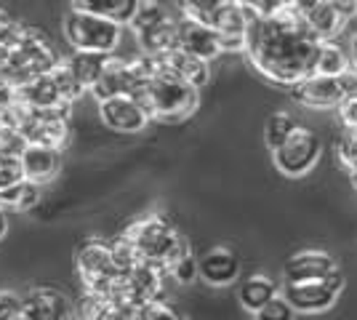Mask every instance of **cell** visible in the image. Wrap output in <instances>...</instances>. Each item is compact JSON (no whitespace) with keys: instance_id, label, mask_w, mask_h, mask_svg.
I'll return each instance as SVG.
<instances>
[{"instance_id":"obj_1","label":"cell","mask_w":357,"mask_h":320,"mask_svg":"<svg viewBox=\"0 0 357 320\" xmlns=\"http://www.w3.org/2000/svg\"><path fill=\"white\" fill-rule=\"evenodd\" d=\"M323 40L304 22L296 6L283 3L272 16H253L245 51L259 73L275 83L296 86L314 75Z\"/></svg>"},{"instance_id":"obj_2","label":"cell","mask_w":357,"mask_h":320,"mask_svg":"<svg viewBox=\"0 0 357 320\" xmlns=\"http://www.w3.org/2000/svg\"><path fill=\"white\" fill-rule=\"evenodd\" d=\"M134 248L139 251L142 261H147L152 267H160L165 273L174 270L181 257L190 254V245L187 241L178 235V229L163 219V216H147V219H139L131 227L123 232Z\"/></svg>"},{"instance_id":"obj_3","label":"cell","mask_w":357,"mask_h":320,"mask_svg":"<svg viewBox=\"0 0 357 320\" xmlns=\"http://www.w3.org/2000/svg\"><path fill=\"white\" fill-rule=\"evenodd\" d=\"M134 99H139V105L147 109L149 121L178 123L184 118H190L197 109L200 91L176 80V77L158 73L147 86H142L134 93Z\"/></svg>"},{"instance_id":"obj_4","label":"cell","mask_w":357,"mask_h":320,"mask_svg":"<svg viewBox=\"0 0 357 320\" xmlns=\"http://www.w3.org/2000/svg\"><path fill=\"white\" fill-rule=\"evenodd\" d=\"M0 123L16 128L22 137L27 139V144L61 150L67 144V139H70V107L32 109V107L19 102Z\"/></svg>"},{"instance_id":"obj_5","label":"cell","mask_w":357,"mask_h":320,"mask_svg":"<svg viewBox=\"0 0 357 320\" xmlns=\"http://www.w3.org/2000/svg\"><path fill=\"white\" fill-rule=\"evenodd\" d=\"M61 30L70 48L77 54H115L120 43V24L75 6L61 19Z\"/></svg>"},{"instance_id":"obj_6","label":"cell","mask_w":357,"mask_h":320,"mask_svg":"<svg viewBox=\"0 0 357 320\" xmlns=\"http://www.w3.org/2000/svg\"><path fill=\"white\" fill-rule=\"evenodd\" d=\"M131 30L142 54L147 56H163L178 48V19L168 14L160 3L139 0Z\"/></svg>"},{"instance_id":"obj_7","label":"cell","mask_w":357,"mask_h":320,"mask_svg":"<svg viewBox=\"0 0 357 320\" xmlns=\"http://www.w3.org/2000/svg\"><path fill=\"white\" fill-rule=\"evenodd\" d=\"M75 264H77V275H80V280H83L89 294H96L107 302L115 296L123 275L115 267L109 241H99V238L83 241L77 254H75Z\"/></svg>"},{"instance_id":"obj_8","label":"cell","mask_w":357,"mask_h":320,"mask_svg":"<svg viewBox=\"0 0 357 320\" xmlns=\"http://www.w3.org/2000/svg\"><path fill=\"white\" fill-rule=\"evenodd\" d=\"M344 289L342 270L326 277V280H314V283H285L283 296L291 302L296 312H323L336 302V296Z\"/></svg>"},{"instance_id":"obj_9","label":"cell","mask_w":357,"mask_h":320,"mask_svg":"<svg viewBox=\"0 0 357 320\" xmlns=\"http://www.w3.org/2000/svg\"><path fill=\"white\" fill-rule=\"evenodd\" d=\"M320 158V139L314 131L298 125L294 137L285 142L280 150H275V166L285 176H304Z\"/></svg>"},{"instance_id":"obj_10","label":"cell","mask_w":357,"mask_h":320,"mask_svg":"<svg viewBox=\"0 0 357 320\" xmlns=\"http://www.w3.org/2000/svg\"><path fill=\"white\" fill-rule=\"evenodd\" d=\"M22 312L30 320H77L75 302L54 286H38L22 296Z\"/></svg>"},{"instance_id":"obj_11","label":"cell","mask_w":357,"mask_h":320,"mask_svg":"<svg viewBox=\"0 0 357 320\" xmlns=\"http://www.w3.org/2000/svg\"><path fill=\"white\" fill-rule=\"evenodd\" d=\"M99 118L109 131L126 137L144 131V125L149 123L147 109L134 96H112L107 102H99Z\"/></svg>"},{"instance_id":"obj_12","label":"cell","mask_w":357,"mask_h":320,"mask_svg":"<svg viewBox=\"0 0 357 320\" xmlns=\"http://www.w3.org/2000/svg\"><path fill=\"white\" fill-rule=\"evenodd\" d=\"M178 51L195 59L211 61L222 54V38L206 24H197L190 16H178Z\"/></svg>"},{"instance_id":"obj_13","label":"cell","mask_w":357,"mask_h":320,"mask_svg":"<svg viewBox=\"0 0 357 320\" xmlns=\"http://www.w3.org/2000/svg\"><path fill=\"white\" fill-rule=\"evenodd\" d=\"M339 270L336 259L326 251H298L285 259V283H314L326 280Z\"/></svg>"},{"instance_id":"obj_14","label":"cell","mask_w":357,"mask_h":320,"mask_svg":"<svg viewBox=\"0 0 357 320\" xmlns=\"http://www.w3.org/2000/svg\"><path fill=\"white\" fill-rule=\"evenodd\" d=\"M197 273L208 286H229L240 275V257L229 245H213L197 259Z\"/></svg>"},{"instance_id":"obj_15","label":"cell","mask_w":357,"mask_h":320,"mask_svg":"<svg viewBox=\"0 0 357 320\" xmlns=\"http://www.w3.org/2000/svg\"><path fill=\"white\" fill-rule=\"evenodd\" d=\"M291 89H294V96L301 105L310 107H336L344 105V99H347V89H344L342 77L312 75L296 83V86H291Z\"/></svg>"},{"instance_id":"obj_16","label":"cell","mask_w":357,"mask_h":320,"mask_svg":"<svg viewBox=\"0 0 357 320\" xmlns=\"http://www.w3.org/2000/svg\"><path fill=\"white\" fill-rule=\"evenodd\" d=\"M155 59H158V73H165V75L176 77L181 83L197 89V91L208 83V77H211L208 61L195 59V56L178 51V48L171 51V54H163V56H155Z\"/></svg>"},{"instance_id":"obj_17","label":"cell","mask_w":357,"mask_h":320,"mask_svg":"<svg viewBox=\"0 0 357 320\" xmlns=\"http://www.w3.org/2000/svg\"><path fill=\"white\" fill-rule=\"evenodd\" d=\"M22 171L24 179L38 187L54 182L61 171V150L54 147H40V144H27V150L22 153Z\"/></svg>"},{"instance_id":"obj_18","label":"cell","mask_w":357,"mask_h":320,"mask_svg":"<svg viewBox=\"0 0 357 320\" xmlns=\"http://www.w3.org/2000/svg\"><path fill=\"white\" fill-rule=\"evenodd\" d=\"M96 102H107L112 96H131V73H128V56L109 54L105 64V73L99 77V83L93 86Z\"/></svg>"},{"instance_id":"obj_19","label":"cell","mask_w":357,"mask_h":320,"mask_svg":"<svg viewBox=\"0 0 357 320\" xmlns=\"http://www.w3.org/2000/svg\"><path fill=\"white\" fill-rule=\"evenodd\" d=\"M16 93H19V102L32 107V109H56V107H67L61 102V93H59L56 80H54V73L35 75L32 80H27L24 86H19Z\"/></svg>"},{"instance_id":"obj_20","label":"cell","mask_w":357,"mask_h":320,"mask_svg":"<svg viewBox=\"0 0 357 320\" xmlns=\"http://www.w3.org/2000/svg\"><path fill=\"white\" fill-rule=\"evenodd\" d=\"M298 11L323 43H328V38L336 32L342 22V8L336 3H298Z\"/></svg>"},{"instance_id":"obj_21","label":"cell","mask_w":357,"mask_h":320,"mask_svg":"<svg viewBox=\"0 0 357 320\" xmlns=\"http://www.w3.org/2000/svg\"><path fill=\"white\" fill-rule=\"evenodd\" d=\"M275 296H280V291H278V283L267 277V275H251V277H245L243 283H240L238 289V299L240 305L245 307L248 312H259L261 307H267Z\"/></svg>"},{"instance_id":"obj_22","label":"cell","mask_w":357,"mask_h":320,"mask_svg":"<svg viewBox=\"0 0 357 320\" xmlns=\"http://www.w3.org/2000/svg\"><path fill=\"white\" fill-rule=\"evenodd\" d=\"M75 8H83L89 14H96L112 22V24H131L139 8V0H80L75 3Z\"/></svg>"},{"instance_id":"obj_23","label":"cell","mask_w":357,"mask_h":320,"mask_svg":"<svg viewBox=\"0 0 357 320\" xmlns=\"http://www.w3.org/2000/svg\"><path fill=\"white\" fill-rule=\"evenodd\" d=\"M40 195H43V187L22 179L14 187H8V190L0 192V208L6 213H24L40 203Z\"/></svg>"},{"instance_id":"obj_24","label":"cell","mask_w":357,"mask_h":320,"mask_svg":"<svg viewBox=\"0 0 357 320\" xmlns=\"http://www.w3.org/2000/svg\"><path fill=\"white\" fill-rule=\"evenodd\" d=\"M67 59V67L75 73V77L83 83L86 91H93V86L99 83V77L105 73V64L109 59V54H77L73 51Z\"/></svg>"},{"instance_id":"obj_25","label":"cell","mask_w":357,"mask_h":320,"mask_svg":"<svg viewBox=\"0 0 357 320\" xmlns=\"http://www.w3.org/2000/svg\"><path fill=\"white\" fill-rule=\"evenodd\" d=\"M298 128V123L288 115V112H275V115H269L267 123H264V142H267V147L275 153V150H280L288 139L294 137V131Z\"/></svg>"},{"instance_id":"obj_26","label":"cell","mask_w":357,"mask_h":320,"mask_svg":"<svg viewBox=\"0 0 357 320\" xmlns=\"http://www.w3.org/2000/svg\"><path fill=\"white\" fill-rule=\"evenodd\" d=\"M54 73V80H56V86H59V93H61V102L67 107H73V102H77L83 93H86V89H83V83L75 77V73L67 67V59L61 56V61L51 70Z\"/></svg>"},{"instance_id":"obj_27","label":"cell","mask_w":357,"mask_h":320,"mask_svg":"<svg viewBox=\"0 0 357 320\" xmlns=\"http://www.w3.org/2000/svg\"><path fill=\"white\" fill-rule=\"evenodd\" d=\"M347 73V56H344L342 48L323 43L320 46V56H317V70L314 75H326V77H342Z\"/></svg>"},{"instance_id":"obj_28","label":"cell","mask_w":357,"mask_h":320,"mask_svg":"<svg viewBox=\"0 0 357 320\" xmlns=\"http://www.w3.org/2000/svg\"><path fill=\"white\" fill-rule=\"evenodd\" d=\"M294 318H296V310L291 307V302L285 299L283 294L275 296L267 307H261V310L253 315V320H294Z\"/></svg>"},{"instance_id":"obj_29","label":"cell","mask_w":357,"mask_h":320,"mask_svg":"<svg viewBox=\"0 0 357 320\" xmlns=\"http://www.w3.org/2000/svg\"><path fill=\"white\" fill-rule=\"evenodd\" d=\"M22 32H24V24L16 22L6 8H0V43H6L11 51H16L19 40H22Z\"/></svg>"},{"instance_id":"obj_30","label":"cell","mask_w":357,"mask_h":320,"mask_svg":"<svg viewBox=\"0 0 357 320\" xmlns=\"http://www.w3.org/2000/svg\"><path fill=\"white\" fill-rule=\"evenodd\" d=\"M22 179H24L22 160L19 158H8V155H0V192L8 190V187H14Z\"/></svg>"},{"instance_id":"obj_31","label":"cell","mask_w":357,"mask_h":320,"mask_svg":"<svg viewBox=\"0 0 357 320\" xmlns=\"http://www.w3.org/2000/svg\"><path fill=\"white\" fill-rule=\"evenodd\" d=\"M168 277H174L176 283H192V280L200 277V273H197V259L192 257V251L174 264V270L168 273Z\"/></svg>"},{"instance_id":"obj_32","label":"cell","mask_w":357,"mask_h":320,"mask_svg":"<svg viewBox=\"0 0 357 320\" xmlns=\"http://www.w3.org/2000/svg\"><path fill=\"white\" fill-rule=\"evenodd\" d=\"M22 315V296L14 291H0V320H16Z\"/></svg>"},{"instance_id":"obj_33","label":"cell","mask_w":357,"mask_h":320,"mask_svg":"<svg viewBox=\"0 0 357 320\" xmlns=\"http://www.w3.org/2000/svg\"><path fill=\"white\" fill-rule=\"evenodd\" d=\"M142 320H184V315H178L174 307H168L165 302H155L147 305L142 312Z\"/></svg>"},{"instance_id":"obj_34","label":"cell","mask_w":357,"mask_h":320,"mask_svg":"<svg viewBox=\"0 0 357 320\" xmlns=\"http://www.w3.org/2000/svg\"><path fill=\"white\" fill-rule=\"evenodd\" d=\"M342 158L347 166L357 163V131H349V134L342 139Z\"/></svg>"},{"instance_id":"obj_35","label":"cell","mask_w":357,"mask_h":320,"mask_svg":"<svg viewBox=\"0 0 357 320\" xmlns=\"http://www.w3.org/2000/svg\"><path fill=\"white\" fill-rule=\"evenodd\" d=\"M11 56H14V51L6 46V43H0V73H3V70L11 64Z\"/></svg>"},{"instance_id":"obj_36","label":"cell","mask_w":357,"mask_h":320,"mask_svg":"<svg viewBox=\"0 0 357 320\" xmlns=\"http://www.w3.org/2000/svg\"><path fill=\"white\" fill-rule=\"evenodd\" d=\"M6 232H8V213L0 208V241L6 238Z\"/></svg>"},{"instance_id":"obj_37","label":"cell","mask_w":357,"mask_h":320,"mask_svg":"<svg viewBox=\"0 0 357 320\" xmlns=\"http://www.w3.org/2000/svg\"><path fill=\"white\" fill-rule=\"evenodd\" d=\"M349 168V179H352V184L357 187V163H352V166H347Z\"/></svg>"},{"instance_id":"obj_38","label":"cell","mask_w":357,"mask_h":320,"mask_svg":"<svg viewBox=\"0 0 357 320\" xmlns=\"http://www.w3.org/2000/svg\"><path fill=\"white\" fill-rule=\"evenodd\" d=\"M6 86H11V83H8V80H6V75H3V73H0V91H3V89H6Z\"/></svg>"},{"instance_id":"obj_39","label":"cell","mask_w":357,"mask_h":320,"mask_svg":"<svg viewBox=\"0 0 357 320\" xmlns=\"http://www.w3.org/2000/svg\"><path fill=\"white\" fill-rule=\"evenodd\" d=\"M16 320H30V318H27V315H24V312H22V315H19V318H16Z\"/></svg>"}]
</instances>
